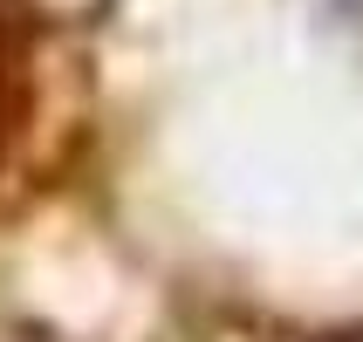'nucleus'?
I'll list each match as a JSON object with an SVG mask.
<instances>
[{
	"instance_id": "obj_2",
	"label": "nucleus",
	"mask_w": 363,
	"mask_h": 342,
	"mask_svg": "<svg viewBox=\"0 0 363 342\" xmlns=\"http://www.w3.org/2000/svg\"><path fill=\"white\" fill-rule=\"evenodd\" d=\"M323 342H363V322H350V329H336V336H323Z\"/></svg>"
},
{
	"instance_id": "obj_1",
	"label": "nucleus",
	"mask_w": 363,
	"mask_h": 342,
	"mask_svg": "<svg viewBox=\"0 0 363 342\" xmlns=\"http://www.w3.org/2000/svg\"><path fill=\"white\" fill-rule=\"evenodd\" d=\"M14 82H21V48H14V35H7V7H0V130L14 117Z\"/></svg>"
}]
</instances>
